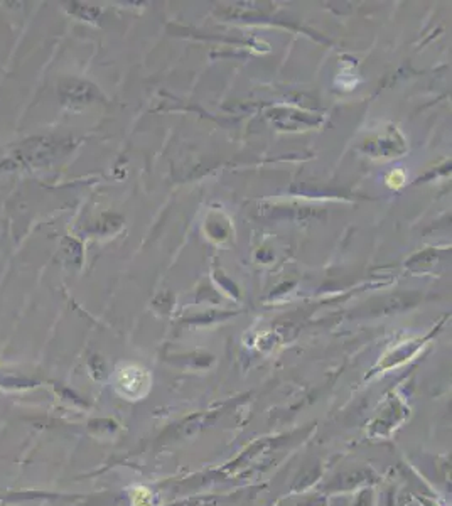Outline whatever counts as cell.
<instances>
[{"mask_svg": "<svg viewBox=\"0 0 452 506\" xmlns=\"http://www.w3.org/2000/svg\"><path fill=\"white\" fill-rule=\"evenodd\" d=\"M115 387L120 395L127 396L129 400H137L149 390V375L146 370L137 368V366L118 370Z\"/></svg>", "mask_w": 452, "mask_h": 506, "instance_id": "cell-1", "label": "cell"}]
</instances>
